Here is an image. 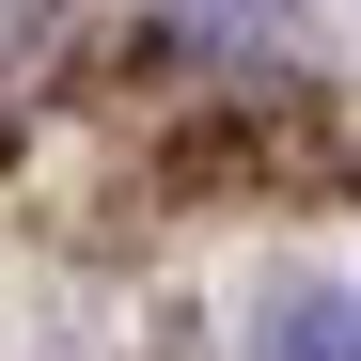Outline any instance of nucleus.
Listing matches in <instances>:
<instances>
[{
  "label": "nucleus",
  "mask_w": 361,
  "mask_h": 361,
  "mask_svg": "<svg viewBox=\"0 0 361 361\" xmlns=\"http://www.w3.org/2000/svg\"><path fill=\"white\" fill-rule=\"evenodd\" d=\"M267 361H361V314H345V298H283V314H267Z\"/></svg>",
  "instance_id": "obj_2"
},
{
  "label": "nucleus",
  "mask_w": 361,
  "mask_h": 361,
  "mask_svg": "<svg viewBox=\"0 0 361 361\" xmlns=\"http://www.w3.org/2000/svg\"><path fill=\"white\" fill-rule=\"evenodd\" d=\"M173 32H189V47H298L283 0H173Z\"/></svg>",
  "instance_id": "obj_1"
}]
</instances>
